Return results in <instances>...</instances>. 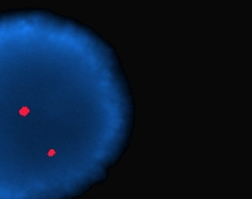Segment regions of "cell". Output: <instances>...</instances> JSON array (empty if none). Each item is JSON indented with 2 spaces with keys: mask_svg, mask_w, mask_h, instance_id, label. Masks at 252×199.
Instances as JSON below:
<instances>
[{
  "mask_svg": "<svg viewBox=\"0 0 252 199\" xmlns=\"http://www.w3.org/2000/svg\"><path fill=\"white\" fill-rule=\"evenodd\" d=\"M28 114H29L28 108H24V109L20 110V115H28Z\"/></svg>",
  "mask_w": 252,
  "mask_h": 199,
  "instance_id": "6da1fadb",
  "label": "cell"
}]
</instances>
